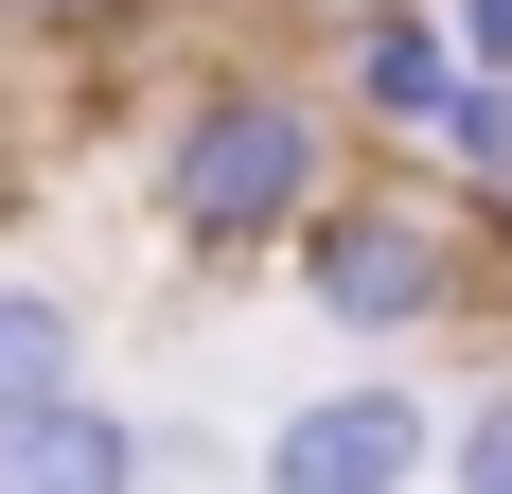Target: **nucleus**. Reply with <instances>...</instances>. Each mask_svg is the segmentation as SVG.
I'll use <instances>...</instances> for the list:
<instances>
[{"instance_id": "5", "label": "nucleus", "mask_w": 512, "mask_h": 494, "mask_svg": "<svg viewBox=\"0 0 512 494\" xmlns=\"http://www.w3.org/2000/svg\"><path fill=\"white\" fill-rule=\"evenodd\" d=\"M477 89L460 18H424V0H354V106L371 124H407V142H442V106Z\"/></svg>"}, {"instance_id": "4", "label": "nucleus", "mask_w": 512, "mask_h": 494, "mask_svg": "<svg viewBox=\"0 0 512 494\" xmlns=\"http://www.w3.org/2000/svg\"><path fill=\"white\" fill-rule=\"evenodd\" d=\"M142 477H159V424H142V406H106V389L0 406V494H142Z\"/></svg>"}, {"instance_id": "7", "label": "nucleus", "mask_w": 512, "mask_h": 494, "mask_svg": "<svg viewBox=\"0 0 512 494\" xmlns=\"http://www.w3.org/2000/svg\"><path fill=\"white\" fill-rule=\"evenodd\" d=\"M442 494H512V371L442 406Z\"/></svg>"}, {"instance_id": "8", "label": "nucleus", "mask_w": 512, "mask_h": 494, "mask_svg": "<svg viewBox=\"0 0 512 494\" xmlns=\"http://www.w3.org/2000/svg\"><path fill=\"white\" fill-rule=\"evenodd\" d=\"M442 159H460L477 195H495V177H512V71H477V89L442 106Z\"/></svg>"}, {"instance_id": "9", "label": "nucleus", "mask_w": 512, "mask_h": 494, "mask_svg": "<svg viewBox=\"0 0 512 494\" xmlns=\"http://www.w3.org/2000/svg\"><path fill=\"white\" fill-rule=\"evenodd\" d=\"M442 18H460V53H477V71H512V0H442Z\"/></svg>"}, {"instance_id": "6", "label": "nucleus", "mask_w": 512, "mask_h": 494, "mask_svg": "<svg viewBox=\"0 0 512 494\" xmlns=\"http://www.w3.org/2000/svg\"><path fill=\"white\" fill-rule=\"evenodd\" d=\"M36 389H89V300L0 265V406H36Z\"/></svg>"}, {"instance_id": "1", "label": "nucleus", "mask_w": 512, "mask_h": 494, "mask_svg": "<svg viewBox=\"0 0 512 494\" xmlns=\"http://www.w3.org/2000/svg\"><path fill=\"white\" fill-rule=\"evenodd\" d=\"M159 230L195 247V265H248V247H301V212L336 195V106L301 71H212L142 159Z\"/></svg>"}, {"instance_id": "3", "label": "nucleus", "mask_w": 512, "mask_h": 494, "mask_svg": "<svg viewBox=\"0 0 512 494\" xmlns=\"http://www.w3.org/2000/svg\"><path fill=\"white\" fill-rule=\"evenodd\" d=\"M442 477V406L407 371H336V389H283L248 442V494H424Z\"/></svg>"}, {"instance_id": "2", "label": "nucleus", "mask_w": 512, "mask_h": 494, "mask_svg": "<svg viewBox=\"0 0 512 494\" xmlns=\"http://www.w3.org/2000/svg\"><path fill=\"white\" fill-rule=\"evenodd\" d=\"M283 283H301V318H336L354 353H407V336H442L477 300V212H442V195H389V177H336V195L301 212V247H283Z\"/></svg>"}, {"instance_id": "10", "label": "nucleus", "mask_w": 512, "mask_h": 494, "mask_svg": "<svg viewBox=\"0 0 512 494\" xmlns=\"http://www.w3.org/2000/svg\"><path fill=\"white\" fill-rule=\"evenodd\" d=\"M477 230H495V247H512V177H495V195H477Z\"/></svg>"}]
</instances>
